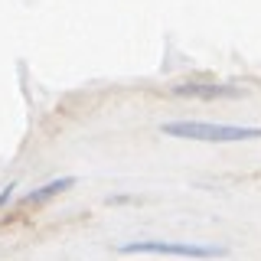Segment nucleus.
Segmentation results:
<instances>
[{"instance_id":"obj_1","label":"nucleus","mask_w":261,"mask_h":261,"mask_svg":"<svg viewBox=\"0 0 261 261\" xmlns=\"http://www.w3.org/2000/svg\"><path fill=\"white\" fill-rule=\"evenodd\" d=\"M167 137L183 141H209V144H232V141H255L261 137V127H242V124H209V121H170L160 127Z\"/></svg>"},{"instance_id":"obj_2","label":"nucleus","mask_w":261,"mask_h":261,"mask_svg":"<svg viewBox=\"0 0 261 261\" xmlns=\"http://www.w3.org/2000/svg\"><path fill=\"white\" fill-rule=\"evenodd\" d=\"M121 255H176V258H225L228 251L219 245H196V242H127Z\"/></svg>"},{"instance_id":"obj_3","label":"nucleus","mask_w":261,"mask_h":261,"mask_svg":"<svg viewBox=\"0 0 261 261\" xmlns=\"http://www.w3.org/2000/svg\"><path fill=\"white\" fill-rule=\"evenodd\" d=\"M75 186V176H62V179H53V183H46V186H39V190H33L23 196V202L27 206H39V202H46V199H53V196H59L62 190H72Z\"/></svg>"},{"instance_id":"obj_4","label":"nucleus","mask_w":261,"mask_h":261,"mask_svg":"<svg viewBox=\"0 0 261 261\" xmlns=\"http://www.w3.org/2000/svg\"><path fill=\"white\" fill-rule=\"evenodd\" d=\"M176 95H193V98H232V95H239L235 88H228V85H176L173 88Z\"/></svg>"},{"instance_id":"obj_5","label":"nucleus","mask_w":261,"mask_h":261,"mask_svg":"<svg viewBox=\"0 0 261 261\" xmlns=\"http://www.w3.org/2000/svg\"><path fill=\"white\" fill-rule=\"evenodd\" d=\"M10 190H13V186H7V190H4V193H0V206H4V202H7V199H10Z\"/></svg>"}]
</instances>
